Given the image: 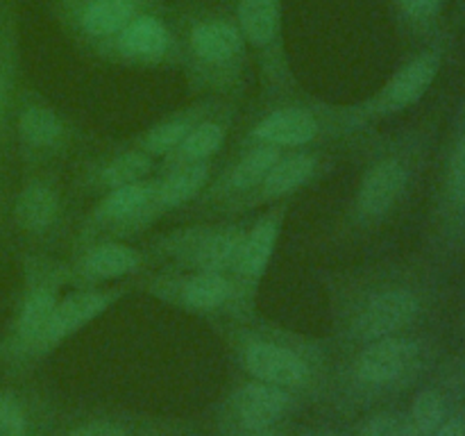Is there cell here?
<instances>
[{
    "instance_id": "1",
    "label": "cell",
    "mask_w": 465,
    "mask_h": 436,
    "mask_svg": "<svg viewBox=\"0 0 465 436\" xmlns=\"http://www.w3.org/2000/svg\"><path fill=\"white\" fill-rule=\"evenodd\" d=\"M186 57L207 77H230L245 62V39L234 18L221 14H193L184 27Z\"/></svg>"
},
{
    "instance_id": "2",
    "label": "cell",
    "mask_w": 465,
    "mask_h": 436,
    "mask_svg": "<svg viewBox=\"0 0 465 436\" xmlns=\"http://www.w3.org/2000/svg\"><path fill=\"white\" fill-rule=\"evenodd\" d=\"M154 7V0H54L59 21L100 53L127 23Z\"/></svg>"
},
{
    "instance_id": "3",
    "label": "cell",
    "mask_w": 465,
    "mask_h": 436,
    "mask_svg": "<svg viewBox=\"0 0 465 436\" xmlns=\"http://www.w3.org/2000/svg\"><path fill=\"white\" fill-rule=\"evenodd\" d=\"M234 23L263 68H284V0H234Z\"/></svg>"
},
{
    "instance_id": "4",
    "label": "cell",
    "mask_w": 465,
    "mask_h": 436,
    "mask_svg": "<svg viewBox=\"0 0 465 436\" xmlns=\"http://www.w3.org/2000/svg\"><path fill=\"white\" fill-rule=\"evenodd\" d=\"M173 48V32L159 14L153 9L139 14L132 23H127L100 54L125 59V62H159Z\"/></svg>"
},
{
    "instance_id": "5",
    "label": "cell",
    "mask_w": 465,
    "mask_h": 436,
    "mask_svg": "<svg viewBox=\"0 0 465 436\" xmlns=\"http://www.w3.org/2000/svg\"><path fill=\"white\" fill-rule=\"evenodd\" d=\"M418 309H420V302L411 291H381L363 304L354 321V332L363 341L386 339V336H393L395 332L411 325L413 318L418 316Z\"/></svg>"
},
{
    "instance_id": "6",
    "label": "cell",
    "mask_w": 465,
    "mask_h": 436,
    "mask_svg": "<svg viewBox=\"0 0 465 436\" xmlns=\"http://www.w3.org/2000/svg\"><path fill=\"white\" fill-rule=\"evenodd\" d=\"M418 345L409 339L386 336L371 341L357 359V375L368 384H393L418 363Z\"/></svg>"
},
{
    "instance_id": "7",
    "label": "cell",
    "mask_w": 465,
    "mask_h": 436,
    "mask_svg": "<svg viewBox=\"0 0 465 436\" xmlns=\"http://www.w3.org/2000/svg\"><path fill=\"white\" fill-rule=\"evenodd\" d=\"M243 363L257 380L268 382V384L282 386V389H293L302 386L309 380V366L300 354L293 350L282 348L268 341H254L245 348Z\"/></svg>"
},
{
    "instance_id": "8",
    "label": "cell",
    "mask_w": 465,
    "mask_h": 436,
    "mask_svg": "<svg viewBox=\"0 0 465 436\" xmlns=\"http://www.w3.org/2000/svg\"><path fill=\"white\" fill-rule=\"evenodd\" d=\"M439 68L440 59L436 53H422L413 57L391 77L389 84L377 95L375 112H400V109H407L409 104L418 103L427 94L431 82L436 80Z\"/></svg>"
},
{
    "instance_id": "9",
    "label": "cell",
    "mask_w": 465,
    "mask_h": 436,
    "mask_svg": "<svg viewBox=\"0 0 465 436\" xmlns=\"http://www.w3.org/2000/svg\"><path fill=\"white\" fill-rule=\"evenodd\" d=\"M407 180V168L395 159L375 164L363 177L361 191H359V212L366 218H381L389 213L402 195Z\"/></svg>"
},
{
    "instance_id": "10",
    "label": "cell",
    "mask_w": 465,
    "mask_h": 436,
    "mask_svg": "<svg viewBox=\"0 0 465 436\" xmlns=\"http://www.w3.org/2000/svg\"><path fill=\"white\" fill-rule=\"evenodd\" d=\"M289 407V393L282 386L248 384L234 395V413L245 430H268L272 422L280 421Z\"/></svg>"
},
{
    "instance_id": "11",
    "label": "cell",
    "mask_w": 465,
    "mask_h": 436,
    "mask_svg": "<svg viewBox=\"0 0 465 436\" xmlns=\"http://www.w3.org/2000/svg\"><path fill=\"white\" fill-rule=\"evenodd\" d=\"M109 302H112V295L98 293V291H80V293L68 295L54 307L39 348H50V345L71 336L73 332H77L82 325L94 321L98 313H103L109 307Z\"/></svg>"
},
{
    "instance_id": "12",
    "label": "cell",
    "mask_w": 465,
    "mask_h": 436,
    "mask_svg": "<svg viewBox=\"0 0 465 436\" xmlns=\"http://www.w3.org/2000/svg\"><path fill=\"white\" fill-rule=\"evenodd\" d=\"M318 134V121L304 109H280L254 127V136L268 145H304Z\"/></svg>"
},
{
    "instance_id": "13",
    "label": "cell",
    "mask_w": 465,
    "mask_h": 436,
    "mask_svg": "<svg viewBox=\"0 0 465 436\" xmlns=\"http://www.w3.org/2000/svg\"><path fill=\"white\" fill-rule=\"evenodd\" d=\"M245 234L239 230H221L203 236L189 248V262L200 272H227L236 268Z\"/></svg>"
},
{
    "instance_id": "14",
    "label": "cell",
    "mask_w": 465,
    "mask_h": 436,
    "mask_svg": "<svg viewBox=\"0 0 465 436\" xmlns=\"http://www.w3.org/2000/svg\"><path fill=\"white\" fill-rule=\"evenodd\" d=\"M209 182V166L203 162L195 164H184V166L177 168L175 173L163 180L162 186L154 189L153 200H150V207L145 212V216H150V212L154 209H173L180 207V204L189 203L193 195H198L203 191V186Z\"/></svg>"
},
{
    "instance_id": "15",
    "label": "cell",
    "mask_w": 465,
    "mask_h": 436,
    "mask_svg": "<svg viewBox=\"0 0 465 436\" xmlns=\"http://www.w3.org/2000/svg\"><path fill=\"white\" fill-rule=\"evenodd\" d=\"M277 241V221L275 218H263L257 225L250 230V234H245L243 248H241L239 262H236L234 271L239 272L243 280L254 282L263 275L268 262H271V254L275 250Z\"/></svg>"
},
{
    "instance_id": "16",
    "label": "cell",
    "mask_w": 465,
    "mask_h": 436,
    "mask_svg": "<svg viewBox=\"0 0 465 436\" xmlns=\"http://www.w3.org/2000/svg\"><path fill=\"white\" fill-rule=\"evenodd\" d=\"M154 189L157 186L143 184V182L112 189V193L103 200L95 212V218L98 221H145Z\"/></svg>"
},
{
    "instance_id": "17",
    "label": "cell",
    "mask_w": 465,
    "mask_h": 436,
    "mask_svg": "<svg viewBox=\"0 0 465 436\" xmlns=\"http://www.w3.org/2000/svg\"><path fill=\"white\" fill-rule=\"evenodd\" d=\"M59 213V200L50 186L30 184L18 195L14 216L16 223L27 232H45Z\"/></svg>"
},
{
    "instance_id": "18",
    "label": "cell",
    "mask_w": 465,
    "mask_h": 436,
    "mask_svg": "<svg viewBox=\"0 0 465 436\" xmlns=\"http://www.w3.org/2000/svg\"><path fill=\"white\" fill-rule=\"evenodd\" d=\"M313 168H316V159L312 154H293V157L286 159L280 157V162L271 168L266 180L259 184V198L268 200L291 193L312 177Z\"/></svg>"
},
{
    "instance_id": "19",
    "label": "cell",
    "mask_w": 465,
    "mask_h": 436,
    "mask_svg": "<svg viewBox=\"0 0 465 436\" xmlns=\"http://www.w3.org/2000/svg\"><path fill=\"white\" fill-rule=\"evenodd\" d=\"M232 295H234V286L223 272H200L186 280L180 289L182 302L198 312L223 307Z\"/></svg>"
},
{
    "instance_id": "20",
    "label": "cell",
    "mask_w": 465,
    "mask_h": 436,
    "mask_svg": "<svg viewBox=\"0 0 465 436\" xmlns=\"http://www.w3.org/2000/svg\"><path fill=\"white\" fill-rule=\"evenodd\" d=\"M141 263V257L136 250L127 248V245L107 243L98 245L91 250L84 257L82 271L89 277H98V280H109V277H121L134 271Z\"/></svg>"
},
{
    "instance_id": "21",
    "label": "cell",
    "mask_w": 465,
    "mask_h": 436,
    "mask_svg": "<svg viewBox=\"0 0 465 436\" xmlns=\"http://www.w3.org/2000/svg\"><path fill=\"white\" fill-rule=\"evenodd\" d=\"M54 307H57V298L50 289H36L27 295L21 318H18V336L23 343L39 348Z\"/></svg>"
},
{
    "instance_id": "22",
    "label": "cell",
    "mask_w": 465,
    "mask_h": 436,
    "mask_svg": "<svg viewBox=\"0 0 465 436\" xmlns=\"http://www.w3.org/2000/svg\"><path fill=\"white\" fill-rule=\"evenodd\" d=\"M280 162V148L277 145H259V148L250 150L230 175V189L232 191H250L257 189L271 168Z\"/></svg>"
},
{
    "instance_id": "23",
    "label": "cell",
    "mask_w": 465,
    "mask_h": 436,
    "mask_svg": "<svg viewBox=\"0 0 465 436\" xmlns=\"http://www.w3.org/2000/svg\"><path fill=\"white\" fill-rule=\"evenodd\" d=\"M18 132L23 141L32 148H50L59 144L64 134V125L57 114L45 107H27L18 118Z\"/></svg>"
},
{
    "instance_id": "24",
    "label": "cell",
    "mask_w": 465,
    "mask_h": 436,
    "mask_svg": "<svg viewBox=\"0 0 465 436\" xmlns=\"http://www.w3.org/2000/svg\"><path fill=\"white\" fill-rule=\"evenodd\" d=\"M445 421V400L439 391H422L413 400L411 413H409L407 430L409 436H431Z\"/></svg>"
},
{
    "instance_id": "25",
    "label": "cell",
    "mask_w": 465,
    "mask_h": 436,
    "mask_svg": "<svg viewBox=\"0 0 465 436\" xmlns=\"http://www.w3.org/2000/svg\"><path fill=\"white\" fill-rule=\"evenodd\" d=\"M223 141H225V130H223V125H218V123L213 121H204L200 123V125H195L193 130L184 136V141L177 145V148H180L177 159H180V164L203 162V159H207L209 154H213L221 148Z\"/></svg>"
},
{
    "instance_id": "26",
    "label": "cell",
    "mask_w": 465,
    "mask_h": 436,
    "mask_svg": "<svg viewBox=\"0 0 465 436\" xmlns=\"http://www.w3.org/2000/svg\"><path fill=\"white\" fill-rule=\"evenodd\" d=\"M148 171L150 159L143 153H125L114 159V162H109V166L100 175V182L107 189H118V186L143 182Z\"/></svg>"
},
{
    "instance_id": "27",
    "label": "cell",
    "mask_w": 465,
    "mask_h": 436,
    "mask_svg": "<svg viewBox=\"0 0 465 436\" xmlns=\"http://www.w3.org/2000/svg\"><path fill=\"white\" fill-rule=\"evenodd\" d=\"M193 130V121L189 118H175V121L162 123L145 136V150L153 154H168L184 141V136Z\"/></svg>"
},
{
    "instance_id": "28",
    "label": "cell",
    "mask_w": 465,
    "mask_h": 436,
    "mask_svg": "<svg viewBox=\"0 0 465 436\" xmlns=\"http://www.w3.org/2000/svg\"><path fill=\"white\" fill-rule=\"evenodd\" d=\"M0 436H27L25 411L9 393H0Z\"/></svg>"
},
{
    "instance_id": "29",
    "label": "cell",
    "mask_w": 465,
    "mask_h": 436,
    "mask_svg": "<svg viewBox=\"0 0 465 436\" xmlns=\"http://www.w3.org/2000/svg\"><path fill=\"white\" fill-rule=\"evenodd\" d=\"M448 184H450V193H452V198L465 207V136L459 141L452 157H450Z\"/></svg>"
},
{
    "instance_id": "30",
    "label": "cell",
    "mask_w": 465,
    "mask_h": 436,
    "mask_svg": "<svg viewBox=\"0 0 465 436\" xmlns=\"http://www.w3.org/2000/svg\"><path fill=\"white\" fill-rule=\"evenodd\" d=\"M395 5L404 18L418 25L434 21L440 12V0H395Z\"/></svg>"
},
{
    "instance_id": "31",
    "label": "cell",
    "mask_w": 465,
    "mask_h": 436,
    "mask_svg": "<svg viewBox=\"0 0 465 436\" xmlns=\"http://www.w3.org/2000/svg\"><path fill=\"white\" fill-rule=\"evenodd\" d=\"M361 436H409L407 421L391 416V413H381V416H375L366 422Z\"/></svg>"
},
{
    "instance_id": "32",
    "label": "cell",
    "mask_w": 465,
    "mask_h": 436,
    "mask_svg": "<svg viewBox=\"0 0 465 436\" xmlns=\"http://www.w3.org/2000/svg\"><path fill=\"white\" fill-rule=\"evenodd\" d=\"M68 436H125V431L109 421H94L86 425L77 427V430L68 431Z\"/></svg>"
},
{
    "instance_id": "33",
    "label": "cell",
    "mask_w": 465,
    "mask_h": 436,
    "mask_svg": "<svg viewBox=\"0 0 465 436\" xmlns=\"http://www.w3.org/2000/svg\"><path fill=\"white\" fill-rule=\"evenodd\" d=\"M431 436H465V422L461 418H450Z\"/></svg>"
},
{
    "instance_id": "34",
    "label": "cell",
    "mask_w": 465,
    "mask_h": 436,
    "mask_svg": "<svg viewBox=\"0 0 465 436\" xmlns=\"http://www.w3.org/2000/svg\"><path fill=\"white\" fill-rule=\"evenodd\" d=\"M5 104H7V84H5L3 71H0V118L5 114Z\"/></svg>"
},
{
    "instance_id": "35",
    "label": "cell",
    "mask_w": 465,
    "mask_h": 436,
    "mask_svg": "<svg viewBox=\"0 0 465 436\" xmlns=\"http://www.w3.org/2000/svg\"><path fill=\"white\" fill-rule=\"evenodd\" d=\"M254 436H275V434H272V431H268V430H259Z\"/></svg>"
}]
</instances>
